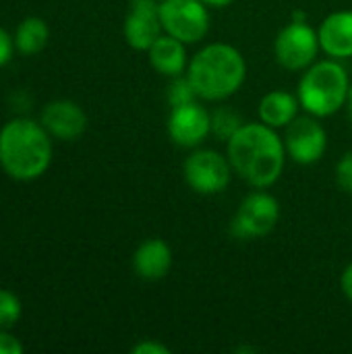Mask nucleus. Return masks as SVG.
Listing matches in <instances>:
<instances>
[{"label": "nucleus", "instance_id": "1", "mask_svg": "<svg viewBox=\"0 0 352 354\" xmlns=\"http://www.w3.org/2000/svg\"><path fill=\"white\" fill-rule=\"evenodd\" d=\"M284 141L263 122L243 124L228 141L226 156L232 170L251 187H272L284 170Z\"/></svg>", "mask_w": 352, "mask_h": 354}, {"label": "nucleus", "instance_id": "16", "mask_svg": "<svg viewBox=\"0 0 352 354\" xmlns=\"http://www.w3.org/2000/svg\"><path fill=\"white\" fill-rule=\"evenodd\" d=\"M299 95L274 89L266 93L259 102V120L272 129H286L299 116Z\"/></svg>", "mask_w": 352, "mask_h": 354}, {"label": "nucleus", "instance_id": "25", "mask_svg": "<svg viewBox=\"0 0 352 354\" xmlns=\"http://www.w3.org/2000/svg\"><path fill=\"white\" fill-rule=\"evenodd\" d=\"M340 286H342V292L344 297L352 301V263L342 272V278H340Z\"/></svg>", "mask_w": 352, "mask_h": 354}, {"label": "nucleus", "instance_id": "20", "mask_svg": "<svg viewBox=\"0 0 352 354\" xmlns=\"http://www.w3.org/2000/svg\"><path fill=\"white\" fill-rule=\"evenodd\" d=\"M166 97H168L170 108H176V106L191 104V102H197V100H199V95H197V91L193 89V85H191V81H189L187 75H185V77H183V75H180V77H172V83L168 85Z\"/></svg>", "mask_w": 352, "mask_h": 354}, {"label": "nucleus", "instance_id": "2", "mask_svg": "<svg viewBox=\"0 0 352 354\" xmlns=\"http://www.w3.org/2000/svg\"><path fill=\"white\" fill-rule=\"evenodd\" d=\"M52 137L39 120L17 116L0 129V168L19 183L41 178L52 164Z\"/></svg>", "mask_w": 352, "mask_h": 354}, {"label": "nucleus", "instance_id": "19", "mask_svg": "<svg viewBox=\"0 0 352 354\" xmlns=\"http://www.w3.org/2000/svg\"><path fill=\"white\" fill-rule=\"evenodd\" d=\"M21 315H23L21 299L8 288H0V330H10L12 326H17Z\"/></svg>", "mask_w": 352, "mask_h": 354}, {"label": "nucleus", "instance_id": "11", "mask_svg": "<svg viewBox=\"0 0 352 354\" xmlns=\"http://www.w3.org/2000/svg\"><path fill=\"white\" fill-rule=\"evenodd\" d=\"M212 133V114L199 104H183L170 108L168 135L180 147H197Z\"/></svg>", "mask_w": 352, "mask_h": 354}, {"label": "nucleus", "instance_id": "10", "mask_svg": "<svg viewBox=\"0 0 352 354\" xmlns=\"http://www.w3.org/2000/svg\"><path fill=\"white\" fill-rule=\"evenodd\" d=\"M160 0H131L129 15L124 19V39L133 50L147 52L151 44L162 35Z\"/></svg>", "mask_w": 352, "mask_h": 354}, {"label": "nucleus", "instance_id": "22", "mask_svg": "<svg viewBox=\"0 0 352 354\" xmlns=\"http://www.w3.org/2000/svg\"><path fill=\"white\" fill-rule=\"evenodd\" d=\"M15 52H17V50H15V39H12V35H10L4 27H0V68H4V66L10 62V58H12Z\"/></svg>", "mask_w": 352, "mask_h": 354}, {"label": "nucleus", "instance_id": "15", "mask_svg": "<svg viewBox=\"0 0 352 354\" xmlns=\"http://www.w3.org/2000/svg\"><path fill=\"white\" fill-rule=\"evenodd\" d=\"M149 54V64L164 77H180L185 73L187 64V44L164 33L160 35L151 48L147 50Z\"/></svg>", "mask_w": 352, "mask_h": 354}, {"label": "nucleus", "instance_id": "7", "mask_svg": "<svg viewBox=\"0 0 352 354\" xmlns=\"http://www.w3.org/2000/svg\"><path fill=\"white\" fill-rule=\"evenodd\" d=\"M280 220V205L276 197L270 193L257 191L243 199L239 205L232 222L230 232L234 239L249 241V239H261L274 230V226Z\"/></svg>", "mask_w": 352, "mask_h": 354}, {"label": "nucleus", "instance_id": "4", "mask_svg": "<svg viewBox=\"0 0 352 354\" xmlns=\"http://www.w3.org/2000/svg\"><path fill=\"white\" fill-rule=\"evenodd\" d=\"M351 81L344 66L336 60H319L303 73L297 95L305 112L315 118H326L346 106Z\"/></svg>", "mask_w": 352, "mask_h": 354}, {"label": "nucleus", "instance_id": "13", "mask_svg": "<svg viewBox=\"0 0 352 354\" xmlns=\"http://www.w3.org/2000/svg\"><path fill=\"white\" fill-rule=\"evenodd\" d=\"M172 268V249L162 239L143 241L133 255V270L139 278L156 282L168 276Z\"/></svg>", "mask_w": 352, "mask_h": 354}, {"label": "nucleus", "instance_id": "6", "mask_svg": "<svg viewBox=\"0 0 352 354\" xmlns=\"http://www.w3.org/2000/svg\"><path fill=\"white\" fill-rule=\"evenodd\" d=\"M183 174L187 185L199 195H218L224 193L232 178V164L228 156L214 149H197L193 151L185 164Z\"/></svg>", "mask_w": 352, "mask_h": 354}, {"label": "nucleus", "instance_id": "24", "mask_svg": "<svg viewBox=\"0 0 352 354\" xmlns=\"http://www.w3.org/2000/svg\"><path fill=\"white\" fill-rule=\"evenodd\" d=\"M133 354H170V348L166 344H160L156 340H141L131 348Z\"/></svg>", "mask_w": 352, "mask_h": 354}, {"label": "nucleus", "instance_id": "26", "mask_svg": "<svg viewBox=\"0 0 352 354\" xmlns=\"http://www.w3.org/2000/svg\"><path fill=\"white\" fill-rule=\"evenodd\" d=\"M201 2H205L207 6H214V8H224V6L232 4L234 0H201Z\"/></svg>", "mask_w": 352, "mask_h": 354}, {"label": "nucleus", "instance_id": "21", "mask_svg": "<svg viewBox=\"0 0 352 354\" xmlns=\"http://www.w3.org/2000/svg\"><path fill=\"white\" fill-rule=\"evenodd\" d=\"M336 180L340 185L342 191L352 193V151L344 153L342 160L338 162V168H336Z\"/></svg>", "mask_w": 352, "mask_h": 354}, {"label": "nucleus", "instance_id": "14", "mask_svg": "<svg viewBox=\"0 0 352 354\" xmlns=\"http://www.w3.org/2000/svg\"><path fill=\"white\" fill-rule=\"evenodd\" d=\"M319 46L332 58L352 56V10H336L319 25Z\"/></svg>", "mask_w": 352, "mask_h": 354}, {"label": "nucleus", "instance_id": "23", "mask_svg": "<svg viewBox=\"0 0 352 354\" xmlns=\"http://www.w3.org/2000/svg\"><path fill=\"white\" fill-rule=\"evenodd\" d=\"M23 344L21 340L10 334V330H0V354H21Z\"/></svg>", "mask_w": 352, "mask_h": 354}, {"label": "nucleus", "instance_id": "5", "mask_svg": "<svg viewBox=\"0 0 352 354\" xmlns=\"http://www.w3.org/2000/svg\"><path fill=\"white\" fill-rule=\"evenodd\" d=\"M160 21L168 35L185 44H197L210 29L207 4L201 0H160Z\"/></svg>", "mask_w": 352, "mask_h": 354}, {"label": "nucleus", "instance_id": "12", "mask_svg": "<svg viewBox=\"0 0 352 354\" xmlns=\"http://www.w3.org/2000/svg\"><path fill=\"white\" fill-rule=\"evenodd\" d=\"M39 122L52 139L77 141L87 129V114L73 100H52L41 108Z\"/></svg>", "mask_w": 352, "mask_h": 354}, {"label": "nucleus", "instance_id": "27", "mask_svg": "<svg viewBox=\"0 0 352 354\" xmlns=\"http://www.w3.org/2000/svg\"><path fill=\"white\" fill-rule=\"evenodd\" d=\"M346 106H349V114H351V118H352V85H351V91H349V100H346Z\"/></svg>", "mask_w": 352, "mask_h": 354}, {"label": "nucleus", "instance_id": "9", "mask_svg": "<svg viewBox=\"0 0 352 354\" xmlns=\"http://www.w3.org/2000/svg\"><path fill=\"white\" fill-rule=\"evenodd\" d=\"M286 153L303 166L315 164L324 158L328 147V135L324 127L311 116H297L284 135Z\"/></svg>", "mask_w": 352, "mask_h": 354}, {"label": "nucleus", "instance_id": "8", "mask_svg": "<svg viewBox=\"0 0 352 354\" xmlns=\"http://www.w3.org/2000/svg\"><path fill=\"white\" fill-rule=\"evenodd\" d=\"M319 35L307 21H290L274 41V56L286 71L307 68L319 50Z\"/></svg>", "mask_w": 352, "mask_h": 354}, {"label": "nucleus", "instance_id": "17", "mask_svg": "<svg viewBox=\"0 0 352 354\" xmlns=\"http://www.w3.org/2000/svg\"><path fill=\"white\" fill-rule=\"evenodd\" d=\"M12 39H15V50L19 54L35 56L48 46V39H50L48 23L41 17H25L17 25V29L12 33Z\"/></svg>", "mask_w": 352, "mask_h": 354}, {"label": "nucleus", "instance_id": "3", "mask_svg": "<svg viewBox=\"0 0 352 354\" xmlns=\"http://www.w3.org/2000/svg\"><path fill=\"white\" fill-rule=\"evenodd\" d=\"M187 77L205 102H222L234 95L247 77V62L243 54L230 44H207L187 66Z\"/></svg>", "mask_w": 352, "mask_h": 354}, {"label": "nucleus", "instance_id": "18", "mask_svg": "<svg viewBox=\"0 0 352 354\" xmlns=\"http://www.w3.org/2000/svg\"><path fill=\"white\" fill-rule=\"evenodd\" d=\"M241 127H243L241 114L228 106H222L212 114V133L222 141H228Z\"/></svg>", "mask_w": 352, "mask_h": 354}]
</instances>
